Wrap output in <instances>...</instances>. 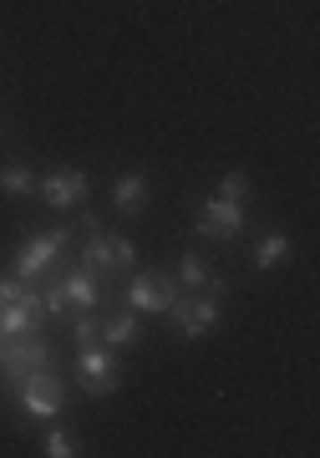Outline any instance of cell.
Returning <instances> with one entry per match:
<instances>
[{
	"mask_svg": "<svg viewBox=\"0 0 320 458\" xmlns=\"http://www.w3.org/2000/svg\"><path fill=\"white\" fill-rule=\"evenodd\" d=\"M56 361V352H51L46 336H16V342H5V357H0V372H5V393H16L21 382L31 372H41V367H51Z\"/></svg>",
	"mask_w": 320,
	"mask_h": 458,
	"instance_id": "1",
	"label": "cell"
},
{
	"mask_svg": "<svg viewBox=\"0 0 320 458\" xmlns=\"http://www.w3.org/2000/svg\"><path fill=\"white\" fill-rule=\"evenodd\" d=\"M66 240H72V229H41V234H31V240L16 250V276L26 280V285L46 280V270L62 260Z\"/></svg>",
	"mask_w": 320,
	"mask_h": 458,
	"instance_id": "2",
	"label": "cell"
},
{
	"mask_svg": "<svg viewBox=\"0 0 320 458\" xmlns=\"http://www.w3.org/2000/svg\"><path fill=\"white\" fill-rule=\"evenodd\" d=\"M77 367H81V387H87V397H113L117 382H122L117 352H113V346H102V342L77 346Z\"/></svg>",
	"mask_w": 320,
	"mask_h": 458,
	"instance_id": "3",
	"label": "cell"
},
{
	"mask_svg": "<svg viewBox=\"0 0 320 458\" xmlns=\"http://www.w3.org/2000/svg\"><path fill=\"white\" fill-rule=\"evenodd\" d=\"M16 403L26 418H36V423H46V418H56L66 403V387H62V377L51 372V367H41V372H31L26 382L16 387Z\"/></svg>",
	"mask_w": 320,
	"mask_h": 458,
	"instance_id": "4",
	"label": "cell"
},
{
	"mask_svg": "<svg viewBox=\"0 0 320 458\" xmlns=\"http://www.w3.org/2000/svg\"><path fill=\"white\" fill-rule=\"evenodd\" d=\"M178 301V280L168 270H132L128 276V306L147 316H168V306Z\"/></svg>",
	"mask_w": 320,
	"mask_h": 458,
	"instance_id": "5",
	"label": "cell"
},
{
	"mask_svg": "<svg viewBox=\"0 0 320 458\" xmlns=\"http://www.w3.org/2000/svg\"><path fill=\"white\" fill-rule=\"evenodd\" d=\"M193 229L198 234H208V240H240L244 234V204H234V199H204L198 209H193Z\"/></svg>",
	"mask_w": 320,
	"mask_h": 458,
	"instance_id": "6",
	"label": "cell"
},
{
	"mask_svg": "<svg viewBox=\"0 0 320 458\" xmlns=\"http://www.w3.org/2000/svg\"><path fill=\"white\" fill-rule=\"evenodd\" d=\"M168 311H173L178 336H183V342H204L208 331L219 327V295L204 291V295H193V301H183V295H178Z\"/></svg>",
	"mask_w": 320,
	"mask_h": 458,
	"instance_id": "7",
	"label": "cell"
},
{
	"mask_svg": "<svg viewBox=\"0 0 320 458\" xmlns=\"http://www.w3.org/2000/svg\"><path fill=\"white\" fill-rule=\"evenodd\" d=\"M41 316H46V306H41V291H31V285H26L16 301H5V306H0V336H5V342L31 336V331L41 327Z\"/></svg>",
	"mask_w": 320,
	"mask_h": 458,
	"instance_id": "8",
	"label": "cell"
},
{
	"mask_svg": "<svg viewBox=\"0 0 320 458\" xmlns=\"http://www.w3.org/2000/svg\"><path fill=\"white\" fill-rule=\"evenodd\" d=\"M36 194L46 199L51 209H77L81 199L92 194V183H87V174H77V168H56L46 179H36Z\"/></svg>",
	"mask_w": 320,
	"mask_h": 458,
	"instance_id": "9",
	"label": "cell"
},
{
	"mask_svg": "<svg viewBox=\"0 0 320 458\" xmlns=\"http://www.w3.org/2000/svg\"><path fill=\"white\" fill-rule=\"evenodd\" d=\"M173 280H178V291H208V295H219V301L229 295V280H224V276H208V265L198 260L193 250L183 255V260H178Z\"/></svg>",
	"mask_w": 320,
	"mask_h": 458,
	"instance_id": "10",
	"label": "cell"
},
{
	"mask_svg": "<svg viewBox=\"0 0 320 458\" xmlns=\"http://www.w3.org/2000/svg\"><path fill=\"white\" fill-rule=\"evenodd\" d=\"M56 285H62V295H66L72 311H97V306H102V276H92L87 265L72 270L66 280H56Z\"/></svg>",
	"mask_w": 320,
	"mask_h": 458,
	"instance_id": "11",
	"label": "cell"
},
{
	"mask_svg": "<svg viewBox=\"0 0 320 458\" xmlns=\"http://www.w3.org/2000/svg\"><path fill=\"white\" fill-rule=\"evenodd\" d=\"M97 342L113 346V352H128V346L143 342V327H138V316H113V321H97Z\"/></svg>",
	"mask_w": 320,
	"mask_h": 458,
	"instance_id": "12",
	"label": "cell"
},
{
	"mask_svg": "<svg viewBox=\"0 0 320 458\" xmlns=\"http://www.w3.org/2000/svg\"><path fill=\"white\" fill-rule=\"evenodd\" d=\"M113 209L128 214V219L147 209V179L143 174H122V179L113 183Z\"/></svg>",
	"mask_w": 320,
	"mask_h": 458,
	"instance_id": "13",
	"label": "cell"
},
{
	"mask_svg": "<svg viewBox=\"0 0 320 458\" xmlns=\"http://www.w3.org/2000/svg\"><path fill=\"white\" fill-rule=\"evenodd\" d=\"M81 265H87L92 276H113V270H117V260H113V234H102V229H87Z\"/></svg>",
	"mask_w": 320,
	"mask_h": 458,
	"instance_id": "14",
	"label": "cell"
},
{
	"mask_svg": "<svg viewBox=\"0 0 320 458\" xmlns=\"http://www.w3.org/2000/svg\"><path fill=\"white\" fill-rule=\"evenodd\" d=\"M290 255H295V245H290V234L270 229V234L259 240V250H255V265H259V270H274V265H285Z\"/></svg>",
	"mask_w": 320,
	"mask_h": 458,
	"instance_id": "15",
	"label": "cell"
},
{
	"mask_svg": "<svg viewBox=\"0 0 320 458\" xmlns=\"http://www.w3.org/2000/svg\"><path fill=\"white\" fill-rule=\"evenodd\" d=\"M0 189L16 194V199H26V194H36V174L26 164H5L0 168Z\"/></svg>",
	"mask_w": 320,
	"mask_h": 458,
	"instance_id": "16",
	"label": "cell"
},
{
	"mask_svg": "<svg viewBox=\"0 0 320 458\" xmlns=\"http://www.w3.org/2000/svg\"><path fill=\"white\" fill-rule=\"evenodd\" d=\"M41 454H46V458H72V454H77V438H72L66 428H51L46 438H41Z\"/></svg>",
	"mask_w": 320,
	"mask_h": 458,
	"instance_id": "17",
	"label": "cell"
},
{
	"mask_svg": "<svg viewBox=\"0 0 320 458\" xmlns=\"http://www.w3.org/2000/svg\"><path fill=\"white\" fill-rule=\"evenodd\" d=\"M249 194H255L249 174H224V179H219V199H234V204H244Z\"/></svg>",
	"mask_w": 320,
	"mask_h": 458,
	"instance_id": "18",
	"label": "cell"
},
{
	"mask_svg": "<svg viewBox=\"0 0 320 458\" xmlns=\"http://www.w3.org/2000/svg\"><path fill=\"white\" fill-rule=\"evenodd\" d=\"M113 260H117V270H132L138 265V245H132L128 234H113Z\"/></svg>",
	"mask_w": 320,
	"mask_h": 458,
	"instance_id": "19",
	"label": "cell"
},
{
	"mask_svg": "<svg viewBox=\"0 0 320 458\" xmlns=\"http://www.w3.org/2000/svg\"><path fill=\"white\" fill-rule=\"evenodd\" d=\"M21 291H26V280H21V276H0V306H5V301H16Z\"/></svg>",
	"mask_w": 320,
	"mask_h": 458,
	"instance_id": "20",
	"label": "cell"
},
{
	"mask_svg": "<svg viewBox=\"0 0 320 458\" xmlns=\"http://www.w3.org/2000/svg\"><path fill=\"white\" fill-rule=\"evenodd\" d=\"M0 357H5V336H0Z\"/></svg>",
	"mask_w": 320,
	"mask_h": 458,
	"instance_id": "21",
	"label": "cell"
}]
</instances>
